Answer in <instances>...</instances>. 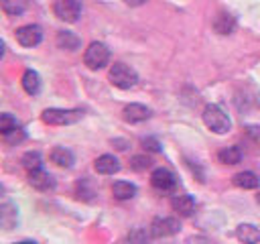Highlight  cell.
Here are the masks:
<instances>
[{
  "instance_id": "cell-1",
  "label": "cell",
  "mask_w": 260,
  "mask_h": 244,
  "mask_svg": "<svg viewBox=\"0 0 260 244\" xmlns=\"http://www.w3.org/2000/svg\"><path fill=\"white\" fill-rule=\"evenodd\" d=\"M203 122H205V126H207L209 130H213V132H217V134L228 132L230 126H232L228 114H225L219 106H215V104L205 106V110H203Z\"/></svg>"
},
{
  "instance_id": "cell-2",
  "label": "cell",
  "mask_w": 260,
  "mask_h": 244,
  "mask_svg": "<svg viewBox=\"0 0 260 244\" xmlns=\"http://www.w3.org/2000/svg\"><path fill=\"white\" fill-rule=\"evenodd\" d=\"M110 81H112V85H116L120 89H130V87L136 85L138 75L130 65L118 61V63H114L110 67Z\"/></svg>"
},
{
  "instance_id": "cell-3",
  "label": "cell",
  "mask_w": 260,
  "mask_h": 244,
  "mask_svg": "<svg viewBox=\"0 0 260 244\" xmlns=\"http://www.w3.org/2000/svg\"><path fill=\"white\" fill-rule=\"evenodd\" d=\"M83 112L81 110H63V108H47L41 118L45 124L51 126H65V124H73L77 120H81Z\"/></svg>"
},
{
  "instance_id": "cell-4",
  "label": "cell",
  "mask_w": 260,
  "mask_h": 244,
  "mask_svg": "<svg viewBox=\"0 0 260 244\" xmlns=\"http://www.w3.org/2000/svg\"><path fill=\"white\" fill-rule=\"evenodd\" d=\"M83 61L89 69H102L110 61V51L104 43H91L83 53Z\"/></svg>"
},
{
  "instance_id": "cell-5",
  "label": "cell",
  "mask_w": 260,
  "mask_h": 244,
  "mask_svg": "<svg viewBox=\"0 0 260 244\" xmlns=\"http://www.w3.org/2000/svg\"><path fill=\"white\" fill-rule=\"evenodd\" d=\"M53 12L57 18H61L65 22H77V18L81 14V4H79V0H55Z\"/></svg>"
},
{
  "instance_id": "cell-6",
  "label": "cell",
  "mask_w": 260,
  "mask_h": 244,
  "mask_svg": "<svg viewBox=\"0 0 260 244\" xmlns=\"http://www.w3.org/2000/svg\"><path fill=\"white\" fill-rule=\"evenodd\" d=\"M181 230V224L177 218H156L150 224V234L154 238H167Z\"/></svg>"
},
{
  "instance_id": "cell-7",
  "label": "cell",
  "mask_w": 260,
  "mask_h": 244,
  "mask_svg": "<svg viewBox=\"0 0 260 244\" xmlns=\"http://www.w3.org/2000/svg\"><path fill=\"white\" fill-rule=\"evenodd\" d=\"M150 183H152V187H154L156 191H162V193L173 191V189L177 187V179H175V175H173L169 169H165V167H158V169L152 171V175H150Z\"/></svg>"
},
{
  "instance_id": "cell-8",
  "label": "cell",
  "mask_w": 260,
  "mask_h": 244,
  "mask_svg": "<svg viewBox=\"0 0 260 244\" xmlns=\"http://www.w3.org/2000/svg\"><path fill=\"white\" fill-rule=\"evenodd\" d=\"M16 41L22 47H37L43 41V30L37 24H24V26L16 28Z\"/></svg>"
},
{
  "instance_id": "cell-9",
  "label": "cell",
  "mask_w": 260,
  "mask_h": 244,
  "mask_svg": "<svg viewBox=\"0 0 260 244\" xmlns=\"http://www.w3.org/2000/svg\"><path fill=\"white\" fill-rule=\"evenodd\" d=\"M28 185L35 187L37 191H51L55 189V179L47 171L35 169V171H28Z\"/></svg>"
},
{
  "instance_id": "cell-10",
  "label": "cell",
  "mask_w": 260,
  "mask_h": 244,
  "mask_svg": "<svg viewBox=\"0 0 260 244\" xmlns=\"http://www.w3.org/2000/svg\"><path fill=\"white\" fill-rule=\"evenodd\" d=\"M171 207H173L179 216L189 218V216H193V211H195V199H193L191 195H187V193H181V195H175V197L171 199Z\"/></svg>"
},
{
  "instance_id": "cell-11",
  "label": "cell",
  "mask_w": 260,
  "mask_h": 244,
  "mask_svg": "<svg viewBox=\"0 0 260 244\" xmlns=\"http://www.w3.org/2000/svg\"><path fill=\"white\" fill-rule=\"evenodd\" d=\"M236 28V18L230 14V12H217L215 18H213V30L217 35H232Z\"/></svg>"
},
{
  "instance_id": "cell-12",
  "label": "cell",
  "mask_w": 260,
  "mask_h": 244,
  "mask_svg": "<svg viewBox=\"0 0 260 244\" xmlns=\"http://www.w3.org/2000/svg\"><path fill=\"white\" fill-rule=\"evenodd\" d=\"M93 167L102 175H114V173L120 171V163H118V159L114 155H102V157H98L95 163H93Z\"/></svg>"
},
{
  "instance_id": "cell-13",
  "label": "cell",
  "mask_w": 260,
  "mask_h": 244,
  "mask_svg": "<svg viewBox=\"0 0 260 244\" xmlns=\"http://www.w3.org/2000/svg\"><path fill=\"white\" fill-rule=\"evenodd\" d=\"M122 114H124L126 122H142V120L150 118V110L142 104H128Z\"/></svg>"
},
{
  "instance_id": "cell-14",
  "label": "cell",
  "mask_w": 260,
  "mask_h": 244,
  "mask_svg": "<svg viewBox=\"0 0 260 244\" xmlns=\"http://www.w3.org/2000/svg\"><path fill=\"white\" fill-rule=\"evenodd\" d=\"M236 236L244 244H258L260 242V230L252 224H240L236 228Z\"/></svg>"
},
{
  "instance_id": "cell-15",
  "label": "cell",
  "mask_w": 260,
  "mask_h": 244,
  "mask_svg": "<svg viewBox=\"0 0 260 244\" xmlns=\"http://www.w3.org/2000/svg\"><path fill=\"white\" fill-rule=\"evenodd\" d=\"M234 185L240 189H256L260 185V179L252 171H242V173L234 175Z\"/></svg>"
},
{
  "instance_id": "cell-16",
  "label": "cell",
  "mask_w": 260,
  "mask_h": 244,
  "mask_svg": "<svg viewBox=\"0 0 260 244\" xmlns=\"http://www.w3.org/2000/svg\"><path fill=\"white\" fill-rule=\"evenodd\" d=\"M49 157H51V161H53L55 165H59V167L69 169V167L73 165V152H71L69 148H65V146H55Z\"/></svg>"
},
{
  "instance_id": "cell-17",
  "label": "cell",
  "mask_w": 260,
  "mask_h": 244,
  "mask_svg": "<svg viewBox=\"0 0 260 244\" xmlns=\"http://www.w3.org/2000/svg\"><path fill=\"white\" fill-rule=\"evenodd\" d=\"M22 87L30 96L39 94V89H41V77H39V73L32 71V69H26L24 75H22Z\"/></svg>"
},
{
  "instance_id": "cell-18",
  "label": "cell",
  "mask_w": 260,
  "mask_h": 244,
  "mask_svg": "<svg viewBox=\"0 0 260 244\" xmlns=\"http://www.w3.org/2000/svg\"><path fill=\"white\" fill-rule=\"evenodd\" d=\"M112 193L116 199H132L136 195V187L128 181H116L112 185Z\"/></svg>"
},
{
  "instance_id": "cell-19",
  "label": "cell",
  "mask_w": 260,
  "mask_h": 244,
  "mask_svg": "<svg viewBox=\"0 0 260 244\" xmlns=\"http://www.w3.org/2000/svg\"><path fill=\"white\" fill-rule=\"evenodd\" d=\"M217 159L223 165H236V163L242 161V150L238 146H225V148H221L217 152Z\"/></svg>"
},
{
  "instance_id": "cell-20",
  "label": "cell",
  "mask_w": 260,
  "mask_h": 244,
  "mask_svg": "<svg viewBox=\"0 0 260 244\" xmlns=\"http://www.w3.org/2000/svg\"><path fill=\"white\" fill-rule=\"evenodd\" d=\"M0 222H2V228L4 230H12V226L16 224V207L12 203H2Z\"/></svg>"
},
{
  "instance_id": "cell-21",
  "label": "cell",
  "mask_w": 260,
  "mask_h": 244,
  "mask_svg": "<svg viewBox=\"0 0 260 244\" xmlns=\"http://www.w3.org/2000/svg\"><path fill=\"white\" fill-rule=\"evenodd\" d=\"M57 45H59L61 49L75 51V49L79 47V39H77L73 33H69V30H59V33H57Z\"/></svg>"
},
{
  "instance_id": "cell-22",
  "label": "cell",
  "mask_w": 260,
  "mask_h": 244,
  "mask_svg": "<svg viewBox=\"0 0 260 244\" xmlns=\"http://www.w3.org/2000/svg\"><path fill=\"white\" fill-rule=\"evenodd\" d=\"M0 4L8 16H18L26 10V0H0Z\"/></svg>"
},
{
  "instance_id": "cell-23",
  "label": "cell",
  "mask_w": 260,
  "mask_h": 244,
  "mask_svg": "<svg viewBox=\"0 0 260 244\" xmlns=\"http://www.w3.org/2000/svg\"><path fill=\"white\" fill-rule=\"evenodd\" d=\"M41 163H43V159H41V152H39V150H28V152L22 155V165H24L28 171L41 169Z\"/></svg>"
},
{
  "instance_id": "cell-24",
  "label": "cell",
  "mask_w": 260,
  "mask_h": 244,
  "mask_svg": "<svg viewBox=\"0 0 260 244\" xmlns=\"http://www.w3.org/2000/svg\"><path fill=\"white\" fill-rule=\"evenodd\" d=\"M16 128H18V122H16L14 116H10V114H2L0 116V132H2V136L12 132V130H16Z\"/></svg>"
},
{
  "instance_id": "cell-25",
  "label": "cell",
  "mask_w": 260,
  "mask_h": 244,
  "mask_svg": "<svg viewBox=\"0 0 260 244\" xmlns=\"http://www.w3.org/2000/svg\"><path fill=\"white\" fill-rule=\"evenodd\" d=\"M150 165H152V161L148 157H144V155H136V157L130 159V169L132 171H146Z\"/></svg>"
},
{
  "instance_id": "cell-26",
  "label": "cell",
  "mask_w": 260,
  "mask_h": 244,
  "mask_svg": "<svg viewBox=\"0 0 260 244\" xmlns=\"http://www.w3.org/2000/svg\"><path fill=\"white\" fill-rule=\"evenodd\" d=\"M24 140V130L18 126L16 130H12V132H8V134H4V142L6 144H18V142H22Z\"/></svg>"
},
{
  "instance_id": "cell-27",
  "label": "cell",
  "mask_w": 260,
  "mask_h": 244,
  "mask_svg": "<svg viewBox=\"0 0 260 244\" xmlns=\"http://www.w3.org/2000/svg\"><path fill=\"white\" fill-rule=\"evenodd\" d=\"M142 144H144V148H148V150H160V144H158V140H154V138H144L142 140Z\"/></svg>"
},
{
  "instance_id": "cell-28",
  "label": "cell",
  "mask_w": 260,
  "mask_h": 244,
  "mask_svg": "<svg viewBox=\"0 0 260 244\" xmlns=\"http://www.w3.org/2000/svg\"><path fill=\"white\" fill-rule=\"evenodd\" d=\"M187 244H213V242L209 238H205V236H191L187 240Z\"/></svg>"
},
{
  "instance_id": "cell-29",
  "label": "cell",
  "mask_w": 260,
  "mask_h": 244,
  "mask_svg": "<svg viewBox=\"0 0 260 244\" xmlns=\"http://www.w3.org/2000/svg\"><path fill=\"white\" fill-rule=\"evenodd\" d=\"M146 0H124V4H128V6H142Z\"/></svg>"
},
{
  "instance_id": "cell-30",
  "label": "cell",
  "mask_w": 260,
  "mask_h": 244,
  "mask_svg": "<svg viewBox=\"0 0 260 244\" xmlns=\"http://www.w3.org/2000/svg\"><path fill=\"white\" fill-rule=\"evenodd\" d=\"M16 244H35V242H28V240H26V242H16Z\"/></svg>"
},
{
  "instance_id": "cell-31",
  "label": "cell",
  "mask_w": 260,
  "mask_h": 244,
  "mask_svg": "<svg viewBox=\"0 0 260 244\" xmlns=\"http://www.w3.org/2000/svg\"><path fill=\"white\" fill-rule=\"evenodd\" d=\"M258 203H260V195H258Z\"/></svg>"
}]
</instances>
